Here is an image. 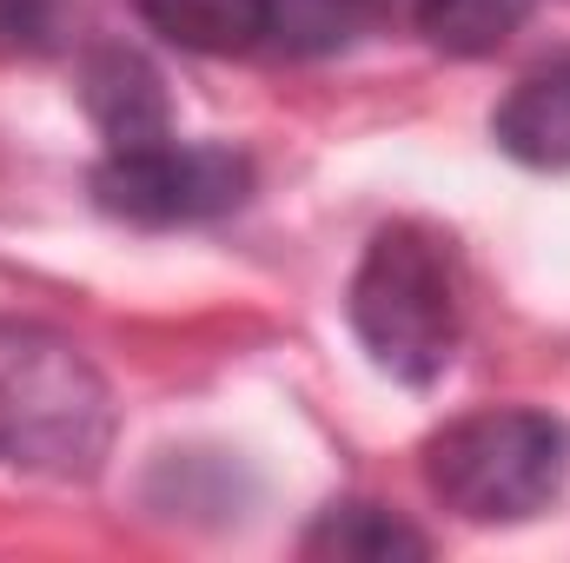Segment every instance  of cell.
<instances>
[{
    "label": "cell",
    "mask_w": 570,
    "mask_h": 563,
    "mask_svg": "<svg viewBox=\"0 0 570 563\" xmlns=\"http://www.w3.org/2000/svg\"><path fill=\"white\" fill-rule=\"evenodd\" d=\"M458 325H464V305H458V273L444 239L419 219L372 233L352 273V332L372 352V365L392 372L399 385H431L458 352Z\"/></svg>",
    "instance_id": "obj_1"
},
{
    "label": "cell",
    "mask_w": 570,
    "mask_h": 563,
    "mask_svg": "<svg viewBox=\"0 0 570 563\" xmlns=\"http://www.w3.org/2000/svg\"><path fill=\"white\" fill-rule=\"evenodd\" d=\"M570 437L544 412L491 405L444 424L425 444L431 497L471 524H524L564 497Z\"/></svg>",
    "instance_id": "obj_2"
},
{
    "label": "cell",
    "mask_w": 570,
    "mask_h": 563,
    "mask_svg": "<svg viewBox=\"0 0 570 563\" xmlns=\"http://www.w3.org/2000/svg\"><path fill=\"white\" fill-rule=\"evenodd\" d=\"M107 392L94 365L53 338L7 332L0 338V457L87 477L107 451Z\"/></svg>",
    "instance_id": "obj_3"
},
{
    "label": "cell",
    "mask_w": 570,
    "mask_h": 563,
    "mask_svg": "<svg viewBox=\"0 0 570 563\" xmlns=\"http://www.w3.org/2000/svg\"><path fill=\"white\" fill-rule=\"evenodd\" d=\"M246 192H253V166L233 146L153 140L107 152L94 166L100 213H114L127 226H199V219H219V213L246 206Z\"/></svg>",
    "instance_id": "obj_4"
},
{
    "label": "cell",
    "mask_w": 570,
    "mask_h": 563,
    "mask_svg": "<svg viewBox=\"0 0 570 563\" xmlns=\"http://www.w3.org/2000/svg\"><path fill=\"white\" fill-rule=\"evenodd\" d=\"M80 100H87V120L107 134V152L173 140L166 87L134 47H94L80 60Z\"/></svg>",
    "instance_id": "obj_5"
},
{
    "label": "cell",
    "mask_w": 570,
    "mask_h": 563,
    "mask_svg": "<svg viewBox=\"0 0 570 563\" xmlns=\"http://www.w3.org/2000/svg\"><path fill=\"white\" fill-rule=\"evenodd\" d=\"M491 140L531 172H570V60L524 73L504 93V107L491 120Z\"/></svg>",
    "instance_id": "obj_6"
},
{
    "label": "cell",
    "mask_w": 570,
    "mask_h": 563,
    "mask_svg": "<svg viewBox=\"0 0 570 563\" xmlns=\"http://www.w3.org/2000/svg\"><path fill=\"white\" fill-rule=\"evenodd\" d=\"M140 13L186 53H253L266 40V0H140Z\"/></svg>",
    "instance_id": "obj_7"
},
{
    "label": "cell",
    "mask_w": 570,
    "mask_h": 563,
    "mask_svg": "<svg viewBox=\"0 0 570 563\" xmlns=\"http://www.w3.org/2000/svg\"><path fill=\"white\" fill-rule=\"evenodd\" d=\"M431 544L392 511L379 504H332L312 531H305V557H338V563H399L425 557Z\"/></svg>",
    "instance_id": "obj_8"
},
{
    "label": "cell",
    "mask_w": 570,
    "mask_h": 563,
    "mask_svg": "<svg viewBox=\"0 0 570 563\" xmlns=\"http://www.w3.org/2000/svg\"><path fill=\"white\" fill-rule=\"evenodd\" d=\"M412 13H419V33L438 53L484 60L531 20V0H412Z\"/></svg>",
    "instance_id": "obj_9"
},
{
    "label": "cell",
    "mask_w": 570,
    "mask_h": 563,
    "mask_svg": "<svg viewBox=\"0 0 570 563\" xmlns=\"http://www.w3.org/2000/svg\"><path fill=\"white\" fill-rule=\"evenodd\" d=\"M372 20V0H266V40L285 53H332Z\"/></svg>",
    "instance_id": "obj_10"
},
{
    "label": "cell",
    "mask_w": 570,
    "mask_h": 563,
    "mask_svg": "<svg viewBox=\"0 0 570 563\" xmlns=\"http://www.w3.org/2000/svg\"><path fill=\"white\" fill-rule=\"evenodd\" d=\"M60 0H0V53H47Z\"/></svg>",
    "instance_id": "obj_11"
}]
</instances>
